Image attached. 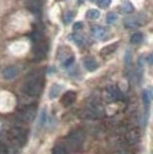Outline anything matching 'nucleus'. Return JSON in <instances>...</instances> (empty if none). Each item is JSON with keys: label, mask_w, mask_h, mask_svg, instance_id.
I'll return each mask as SVG.
<instances>
[{"label": "nucleus", "mask_w": 153, "mask_h": 154, "mask_svg": "<svg viewBox=\"0 0 153 154\" xmlns=\"http://www.w3.org/2000/svg\"><path fill=\"white\" fill-rule=\"evenodd\" d=\"M44 85V77L40 71L36 70L30 72L27 76L26 81L23 83L22 90L29 97H37L40 94Z\"/></svg>", "instance_id": "nucleus-1"}, {"label": "nucleus", "mask_w": 153, "mask_h": 154, "mask_svg": "<svg viewBox=\"0 0 153 154\" xmlns=\"http://www.w3.org/2000/svg\"><path fill=\"white\" fill-rule=\"evenodd\" d=\"M33 47H32V54L36 60H43L47 53V44L43 38V35L39 31H33L31 36Z\"/></svg>", "instance_id": "nucleus-2"}, {"label": "nucleus", "mask_w": 153, "mask_h": 154, "mask_svg": "<svg viewBox=\"0 0 153 154\" xmlns=\"http://www.w3.org/2000/svg\"><path fill=\"white\" fill-rule=\"evenodd\" d=\"M105 113V109H104V106L101 105V103L97 99V98H90V100L86 103V107H85V110H84V114L88 119H99Z\"/></svg>", "instance_id": "nucleus-3"}, {"label": "nucleus", "mask_w": 153, "mask_h": 154, "mask_svg": "<svg viewBox=\"0 0 153 154\" xmlns=\"http://www.w3.org/2000/svg\"><path fill=\"white\" fill-rule=\"evenodd\" d=\"M85 140V134L82 130H75L66 137V145L71 151H78Z\"/></svg>", "instance_id": "nucleus-4"}, {"label": "nucleus", "mask_w": 153, "mask_h": 154, "mask_svg": "<svg viewBox=\"0 0 153 154\" xmlns=\"http://www.w3.org/2000/svg\"><path fill=\"white\" fill-rule=\"evenodd\" d=\"M105 94H106V100L109 103L123 100V93L117 86H114V85H111L108 88H106Z\"/></svg>", "instance_id": "nucleus-5"}, {"label": "nucleus", "mask_w": 153, "mask_h": 154, "mask_svg": "<svg viewBox=\"0 0 153 154\" xmlns=\"http://www.w3.org/2000/svg\"><path fill=\"white\" fill-rule=\"evenodd\" d=\"M12 139L15 144H17L20 146L24 145V143L27 140V134L26 130L21 127H16L12 130Z\"/></svg>", "instance_id": "nucleus-6"}, {"label": "nucleus", "mask_w": 153, "mask_h": 154, "mask_svg": "<svg viewBox=\"0 0 153 154\" xmlns=\"http://www.w3.org/2000/svg\"><path fill=\"white\" fill-rule=\"evenodd\" d=\"M126 140L129 145H136L140 140V134L138 129L131 128L126 132Z\"/></svg>", "instance_id": "nucleus-7"}, {"label": "nucleus", "mask_w": 153, "mask_h": 154, "mask_svg": "<svg viewBox=\"0 0 153 154\" xmlns=\"http://www.w3.org/2000/svg\"><path fill=\"white\" fill-rule=\"evenodd\" d=\"M75 101H76V92H74V91L66 92L64 96H62V98H61V103L64 105V107L73 105Z\"/></svg>", "instance_id": "nucleus-8"}, {"label": "nucleus", "mask_w": 153, "mask_h": 154, "mask_svg": "<svg viewBox=\"0 0 153 154\" xmlns=\"http://www.w3.org/2000/svg\"><path fill=\"white\" fill-rule=\"evenodd\" d=\"M19 68L16 66H9L4 69L2 71V76L5 79H13L19 75Z\"/></svg>", "instance_id": "nucleus-9"}, {"label": "nucleus", "mask_w": 153, "mask_h": 154, "mask_svg": "<svg viewBox=\"0 0 153 154\" xmlns=\"http://www.w3.org/2000/svg\"><path fill=\"white\" fill-rule=\"evenodd\" d=\"M92 35H93V37H95L96 39H98V40H102V39H105L106 37H107L108 31H107L106 28L96 26L92 28Z\"/></svg>", "instance_id": "nucleus-10"}, {"label": "nucleus", "mask_w": 153, "mask_h": 154, "mask_svg": "<svg viewBox=\"0 0 153 154\" xmlns=\"http://www.w3.org/2000/svg\"><path fill=\"white\" fill-rule=\"evenodd\" d=\"M28 9L31 12V13L39 15L40 14V2L39 0H24Z\"/></svg>", "instance_id": "nucleus-11"}, {"label": "nucleus", "mask_w": 153, "mask_h": 154, "mask_svg": "<svg viewBox=\"0 0 153 154\" xmlns=\"http://www.w3.org/2000/svg\"><path fill=\"white\" fill-rule=\"evenodd\" d=\"M35 113H36V110H35L33 107H27L21 113V117H22V120L24 122H30V121L33 120V117H35Z\"/></svg>", "instance_id": "nucleus-12"}, {"label": "nucleus", "mask_w": 153, "mask_h": 154, "mask_svg": "<svg viewBox=\"0 0 153 154\" xmlns=\"http://www.w3.org/2000/svg\"><path fill=\"white\" fill-rule=\"evenodd\" d=\"M116 48H117V43L111 44V45L106 46V47L102 48L101 51H100V55H101L102 58H106V57H108L111 54H113L116 51Z\"/></svg>", "instance_id": "nucleus-13"}, {"label": "nucleus", "mask_w": 153, "mask_h": 154, "mask_svg": "<svg viewBox=\"0 0 153 154\" xmlns=\"http://www.w3.org/2000/svg\"><path fill=\"white\" fill-rule=\"evenodd\" d=\"M84 67L88 71H95L98 68V63L93 58H85L84 59Z\"/></svg>", "instance_id": "nucleus-14"}, {"label": "nucleus", "mask_w": 153, "mask_h": 154, "mask_svg": "<svg viewBox=\"0 0 153 154\" xmlns=\"http://www.w3.org/2000/svg\"><path fill=\"white\" fill-rule=\"evenodd\" d=\"M143 22L139 21L138 17H130V19H127L124 21V26L127 29H133V28H137Z\"/></svg>", "instance_id": "nucleus-15"}, {"label": "nucleus", "mask_w": 153, "mask_h": 154, "mask_svg": "<svg viewBox=\"0 0 153 154\" xmlns=\"http://www.w3.org/2000/svg\"><path fill=\"white\" fill-rule=\"evenodd\" d=\"M62 90V86L59 84H53L50 89V99H55L58 96H60V92Z\"/></svg>", "instance_id": "nucleus-16"}, {"label": "nucleus", "mask_w": 153, "mask_h": 154, "mask_svg": "<svg viewBox=\"0 0 153 154\" xmlns=\"http://www.w3.org/2000/svg\"><path fill=\"white\" fill-rule=\"evenodd\" d=\"M151 100H152V93H151V90H145L143 92V103L144 106L148 108L150 103H151Z\"/></svg>", "instance_id": "nucleus-17"}, {"label": "nucleus", "mask_w": 153, "mask_h": 154, "mask_svg": "<svg viewBox=\"0 0 153 154\" xmlns=\"http://www.w3.org/2000/svg\"><path fill=\"white\" fill-rule=\"evenodd\" d=\"M120 9H121V13L123 14H130L134 12V6L129 2V1H124L123 4H122V6L120 7Z\"/></svg>", "instance_id": "nucleus-18"}, {"label": "nucleus", "mask_w": 153, "mask_h": 154, "mask_svg": "<svg viewBox=\"0 0 153 154\" xmlns=\"http://www.w3.org/2000/svg\"><path fill=\"white\" fill-rule=\"evenodd\" d=\"M143 42V33L142 32H136L130 37V43L134 45H138Z\"/></svg>", "instance_id": "nucleus-19"}, {"label": "nucleus", "mask_w": 153, "mask_h": 154, "mask_svg": "<svg viewBox=\"0 0 153 154\" xmlns=\"http://www.w3.org/2000/svg\"><path fill=\"white\" fill-rule=\"evenodd\" d=\"M85 16H86V19L89 20H97L99 19V16H100V12L98 9H90V11L86 12Z\"/></svg>", "instance_id": "nucleus-20"}, {"label": "nucleus", "mask_w": 153, "mask_h": 154, "mask_svg": "<svg viewBox=\"0 0 153 154\" xmlns=\"http://www.w3.org/2000/svg\"><path fill=\"white\" fill-rule=\"evenodd\" d=\"M71 40L76 44L77 46H83L84 45V39L82 36H78V35H71L70 36Z\"/></svg>", "instance_id": "nucleus-21"}, {"label": "nucleus", "mask_w": 153, "mask_h": 154, "mask_svg": "<svg viewBox=\"0 0 153 154\" xmlns=\"http://www.w3.org/2000/svg\"><path fill=\"white\" fill-rule=\"evenodd\" d=\"M52 154H68V152H67V148L64 147V146L58 145V146H55V147L53 148Z\"/></svg>", "instance_id": "nucleus-22"}, {"label": "nucleus", "mask_w": 153, "mask_h": 154, "mask_svg": "<svg viewBox=\"0 0 153 154\" xmlns=\"http://www.w3.org/2000/svg\"><path fill=\"white\" fill-rule=\"evenodd\" d=\"M124 66L127 69H130L131 67V52L127 51L126 55H124Z\"/></svg>", "instance_id": "nucleus-23"}, {"label": "nucleus", "mask_w": 153, "mask_h": 154, "mask_svg": "<svg viewBox=\"0 0 153 154\" xmlns=\"http://www.w3.org/2000/svg\"><path fill=\"white\" fill-rule=\"evenodd\" d=\"M74 61H75L74 55H70L69 58H67L66 60H64V61H62V66H64V68H68V67H70L71 64L74 63Z\"/></svg>", "instance_id": "nucleus-24"}, {"label": "nucleus", "mask_w": 153, "mask_h": 154, "mask_svg": "<svg viewBox=\"0 0 153 154\" xmlns=\"http://www.w3.org/2000/svg\"><path fill=\"white\" fill-rule=\"evenodd\" d=\"M116 21V15L114 13H108L106 15V23L107 24H113Z\"/></svg>", "instance_id": "nucleus-25"}, {"label": "nucleus", "mask_w": 153, "mask_h": 154, "mask_svg": "<svg viewBox=\"0 0 153 154\" xmlns=\"http://www.w3.org/2000/svg\"><path fill=\"white\" fill-rule=\"evenodd\" d=\"M112 0H97V4L100 7H108Z\"/></svg>", "instance_id": "nucleus-26"}, {"label": "nucleus", "mask_w": 153, "mask_h": 154, "mask_svg": "<svg viewBox=\"0 0 153 154\" xmlns=\"http://www.w3.org/2000/svg\"><path fill=\"white\" fill-rule=\"evenodd\" d=\"M46 122V112L43 110V113H42V115H40V121H39V125L40 127H43Z\"/></svg>", "instance_id": "nucleus-27"}, {"label": "nucleus", "mask_w": 153, "mask_h": 154, "mask_svg": "<svg viewBox=\"0 0 153 154\" xmlns=\"http://www.w3.org/2000/svg\"><path fill=\"white\" fill-rule=\"evenodd\" d=\"M83 28V23L82 22H76L75 24H74V29L75 30H81Z\"/></svg>", "instance_id": "nucleus-28"}, {"label": "nucleus", "mask_w": 153, "mask_h": 154, "mask_svg": "<svg viewBox=\"0 0 153 154\" xmlns=\"http://www.w3.org/2000/svg\"><path fill=\"white\" fill-rule=\"evenodd\" d=\"M73 16H74V13L71 12V13H68L67 14V16H66V23H68V22H70L71 20H73Z\"/></svg>", "instance_id": "nucleus-29"}, {"label": "nucleus", "mask_w": 153, "mask_h": 154, "mask_svg": "<svg viewBox=\"0 0 153 154\" xmlns=\"http://www.w3.org/2000/svg\"><path fill=\"white\" fill-rule=\"evenodd\" d=\"M115 154H131V153L128 152V151H126V149H119Z\"/></svg>", "instance_id": "nucleus-30"}]
</instances>
